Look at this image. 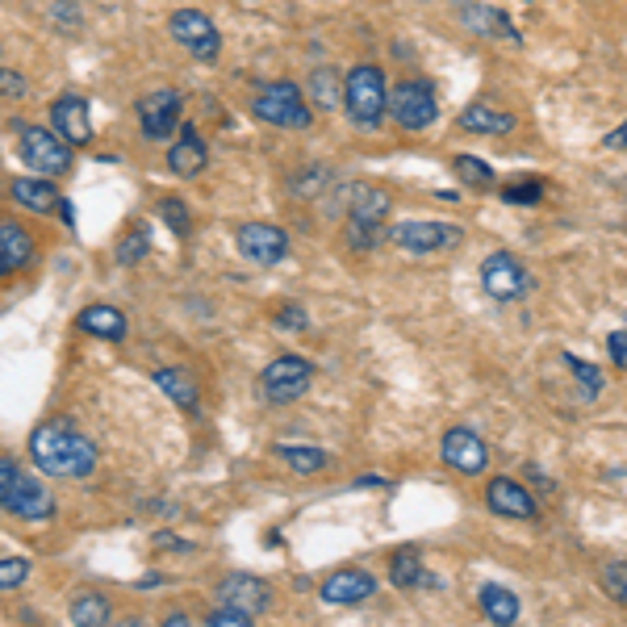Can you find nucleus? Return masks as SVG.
I'll list each match as a JSON object with an SVG mask.
<instances>
[{
	"label": "nucleus",
	"mask_w": 627,
	"mask_h": 627,
	"mask_svg": "<svg viewBox=\"0 0 627 627\" xmlns=\"http://www.w3.org/2000/svg\"><path fill=\"white\" fill-rule=\"evenodd\" d=\"M209 163V147L206 139L193 130V126H185L181 135H176V142L167 147V167L176 172V176H185V181H193V176H201Z\"/></svg>",
	"instance_id": "17"
},
{
	"label": "nucleus",
	"mask_w": 627,
	"mask_h": 627,
	"mask_svg": "<svg viewBox=\"0 0 627 627\" xmlns=\"http://www.w3.org/2000/svg\"><path fill=\"white\" fill-rule=\"evenodd\" d=\"M385 213H390V197L381 188H351L348 206V243L356 252H372L385 239Z\"/></svg>",
	"instance_id": "6"
},
{
	"label": "nucleus",
	"mask_w": 627,
	"mask_h": 627,
	"mask_svg": "<svg viewBox=\"0 0 627 627\" xmlns=\"http://www.w3.org/2000/svg\"><path fill=\"white\" fill-rule=\"evenodd\" d=\"M50 126L71 142V147H84L93 139V117H89V101L84 96H59L50 105Z\"/></svg>",
	"instance_id": "15"
},
{
	"label": "nucleus",
	"mask_w": 627,
	"mask_h": 627,
	"mask_svg": "<svg viewBox=\"0 0 627 627\" xmlns=\"http://www.w3.org/2000/svg\"><path fill=\"white\" fill-rule=\"evenodd\" d=\"M117 627H142L139 619H126V624H117Z\"/></svg>",
	"instance_id": "48"
},
{
	"label": "nucleus",
	"mask_w": 627,
	"mask_h": 627,
	"mask_svg": "<svg viewBox=\"0 0 627 627\" xmlns=\"http://www.w3.org/2000/svg\"><path fill=\"white\" fill-rule=\"evenodd\" d=\"M71 615V627H109V615H114V606L105 594H96V590H84V594H76L68 606Z\"/></svg>",
	"instance_id": "25"
},
{
	"label": "nucleus",
	"mask_w": 627,
	"mask_h": 627,
	"mask_svg": "<svg viewBox=\"0 0 627 627\" xmlns=\"http://www.w3.org/2000/svg\"><path fill=\"white\" fill-rule=\"evenodd\" d=\"M135 585H139V590H151V585H160V573H147V578H139Z\"/></svg>",
	"instance_id": "47"
},
{
	"label": "nucleus",
	"mask_w": 627,
	"mask_h": 627,
	"mask_svg": "<svg viewBox=\"0 0 627 627\" xmlns=\"http://www.w3.org/2000/svg\"><path fill=\"white\" fill-rule=\"evenodd\" d=\"M606 351H611V360H615L619 369H627V326H624V330H615V335L606 339Z\"/></svg>",
	"instance_id": "41"
},
{
	"label": "nucleus",
	"mask_w": 627,
	"mask_h": 627,
	"mask_svg": "<svg viewBox=\"0 0 627 627\" xmlns=\"http://www.w3.org/2000/svg\"><path fill=\"white\" fill-rule=\"evenodd\" d=\"M252 109H256L259 121L280 126V130H305L314 121V109L305 105L302 89L293 80H268V84H259L256 96H252Z\"/></svg>",
	"instance_id": "4"
},
{
	"label": "nucleus",
	"mask_w": 627,
	"mask_h": 627,
	"mask_svg": "<svg viewBox=\"0 0 627 627\" xmlns=\"http://www.w3.org/2000/svg\"><path fill=\"white\" fill-rule=\"evenodd\" d=\"M0 93L9 96V101H13V96H25V80L13 68H4L0 71Z\"/></svg>",
	"instance_id": "40"
},
{
	"label": "nucleus",
	"mask_w": 627,
	"mask_h": 627,
	"mask_svg": "<svg viewBox=\"0 0 627 627\" xmlns=\"http://www.w3.org/2000/svg\"><path fill=\"white\" fill-rule=\"evenodd\" d=\"M59 218H63L68 227H76V209H71V201H59Z\"/></svg>",
	"instance_id": "46"
},
{
	"label": "nucleus",
	"mask_w": 627,
	"mask_h": 627,
	"mask_svg": "<svg viewBox=\"0 0 627 627\" xmlns=\"http://www.w3.org/2000/svg\"><path fill=\"white\" fill-rule=\"evenodd\" d=\"M155 213H160L163 227L176 234V239H185V234L193 231V218H188V206L181 197H163L160 206H155Z\"/></svg>",
	"instance_id": "33"
},
{
	"label": "nucleus",
	"mask_w": 627,
	"mask_h": 627,
	"mask_svg": "<svg viewBox=\"0 0 627 627\" xmlns=\"http://www.w3.org/2000/svg\"><path fill=\"white\" fill-rule=\"evenodd\" d=\"M477 603H481V611H486V619L494 627H511V624H519V615H523L519 594L507 590V585H498V581H486V585H481Z\"/></svg>",
	"instance_id": "21"
},
{
	"label": "nucleus",
	"mask_w": 627,
	"mask_h": 627,
	"mask_svg": "<svg viewBox=\"0 0 627 627\" xmlns=\"http://www.w3.org/2000/svg\"><path fill=\"white\" fill-rule=\"evenodd\" d=\"M147 252H151V231L147 227H130V231L117 239V264L121 268H135Z\"/></svg>",
	"instance_id": "32"
},
{
	"label": "nucleus",
	"mask_w": 627,
	"mask_h": 627,
	"mask_svg": "<svg viewBox=\"0 0 627 627\" xmlns=\"http://www.w3.org/2000/svg\"><path fill=\"white\" fill-rule=\"evenodd\" d=\"M461 130H468V135H511L514 114L489 109V105H468L465 114H461Z\"/></svg>",
	"instance_id": "27"
},
{
	"label": "nucleus",
	"mask_w": 627,
	"mask_h": 627,
	"mask_svg": "<svg viewBox=\"0 0 627 627\" xmlns=\"http://www.w3.org/2000/svg\"><path fill=\"white\" fill-rule=\"evenodd\" d=\"M0 507H4V514L43 523V519L55 514V498H50V489L38 477L22 473V468L13 465V456H4L0 461Z\"/></svg>",
	"instance_id": "3"
},
{
	"label": "nucleus",
	"mask_w": 627,
	"mask_h": 627,
	"mask_svg": "<svg viewBox=\"0 0 627 627\" xmlns=\"http://www.w3.org/2000/svg\"><path fill=\"white\" fill-rule=\"evenodd\" d=\"M18 155L25 160V167H34L38 176L55 181V176H63L71 167V142L55 126H22Z\"/></svg>",
	"instance_id": "5"
},
{
	"label": "nucleus",
	"mask_w": 627,
	"mask_h": 627,
	"mask_svg": "<svg viewBox=\"0 0 627 627\" xmlns=\"http://www.w3.org/2000/svg\"><path fill=\"white\" fill-rule=\"evenodd\" d=\"M234 247H239L243 259L272 268V264H280V259L289 256V234L280 231V227H268V222H243L234 231Z\"/></svg>",
	"instance_id": "13"
},
{
	"label": "nucleus",
	"mask_w": 627,
	"mask_h": 627,
	"mask_svg": "<svg viewBox=\"0 0 627 627\" xmlns=\"http://www.w3.org/2000/svg\"><path fill=\"white\" fill-rule=\"evenodd\" d=\"M560 360H565V364L573 369V376H578L581 397H599V390H603V372H599V364H585V360H578L573 351H565Z\"/></svg>",
	"instance_id": "34"
},
{
	"label": "nucleus",
	"mask_w": 627,
	"mask_h": 627,
	"mask_svg": "<svg viewBox=\"0 0 627 627\" xmlns=\"http://www.w3.org/2000/svg\"><path fill=\"white\" fill-rule=\"evenodd\" d=\"M481 289L494 302H519L532 289V272L511 252H494V256L481 259Z\"/></svg>",
	"instance_id": "10"
},
{
	"label": "nucleus",
	"mask_w": 627,
	"mask_h": 627,
	"mask_svg": "<svg viewBox=\"0 0 627 627\" xmlns=\"http://www.w3.org/2000/svg\"><path fill=\"white\" fill-rule=\"evenodd\" d=\"M443 465L456 468V473H465V477L486 473V465H489L486 440H481V436H473L468 427H452V431L443 436Z\"/></svg>",
	"instance_id": "14"
},
{
	"label": "nucleus",
	"mask_w": 627,
	"mask_h": 627,
	"mask_svg": "<svg viewBox=\"0 0 627 627\" xmlns=\"http://www.w3.org/2000/svg\"><path fill=\"white\" fill-rule=\"evenodd\" d=\"M394 247L410 252V256H436V252H452L465 243V231L452 227V222H397L394 231Z\"/></svg>",
	"instance_id": "11"
},
{
	"label": "nucleus",
	"mask_w": 627,
	"mask_h": 627,
	"mask_svg": "<svg viewBox=\"0 0 627 627\" xmlns=\"http://www.w3.org/2000/svg\"><path fill=\"white\" fill-rule=\"evenodd\" d=\"M603 590L615 603H627V565L624 560H606L603 565Z\"/></svg>",
	"instance_id": "35"
},
{
	"label": "nucleus",
	"mask_w": 627,
	"mask_h": 627,
	"mask_svg": "<svg viewBox=\"0 0 627 627\" xmlns=\"http://www.w3.org/2000/svg\"><path fill=\"white\" fill-rule=\"evenodd\" d=\"M344 109H348V121L356 130H376L385 114H390V84H385V71L376 63H360L344 76Z\"/></svg>",
	"instance_id": "2"
},
{
	"label": "nucleus",
	"mask_w": 627,
	"mask_h": 627,
	"mask_svg": "<svg viewBox=\"0 0 627 627\" xmlns=\"http://www.w3.org/2000/svg\"><path fill=\"white\" fill-rule=\"evenodd\" d=\"M13 201L25 206L30 213H50V209H59V193H55V181H38V176H18L13 185Z\"/></svg>",
	"instance_id": "24"
},
{
	"label": "nucleus",
	"mask_w": 627,
	"mask_h": 627,
	"mask_svg": "<svg viewBox=\"0 0 627 627\" xmlns=\"http://www.w3.org/2000/svg\"><path fill=\"white\" fill-rule=\"evenodd\" d=\"M465 25L473 34H481V38H498V43H507V47H523V38H519V30L511 25V18L502 13V9H486V4H465Z\"/></svg>",
	"instance_id": "20"
},
{
	"label": "nucleus",
	"mask_w": 627,
	"mask_h": 627,
	"mask_svg": "<svg viewBox=\"0 0 627 627\" xmlns=\"http://www.w3.org/2000/svg\"><path fill=\"white\" fill-rule=\"evenodd\" d=\"M167 34H172L197 63H213V59L222 55V34H218L213 18L201 13V9H176V13L167 18Z\"/></svg>",
	"instance_id": "7"
},
{
	"label": "nucleus",
	"mask_w": 627,
	"mask_h": 627,
	"mask_svg": "<svg viewBox=\"0 0 627 627\" xmlns=\"http://www.w3.org/2000/svg\"><path fill=\"white\" fill-rule=\"evenodd\" d=\"M390 117H394L402 130H427V126H436V117H440L436 89L427 80H402V84H394Z\"/></svg>",
	"instance_id": "8"
},
{
	"label": "nucleus",
	"mask_w": 627,
	"mask_h": 627,
	"mask_svg": "<svg viewBox=\"0 0 627 627\" xmlns=\"http://www.w3.org/2000/svg\"><path fill=\"white\" fill-rule=\"evenodd\" d=\"M372 590H376V578L364 573V569H339L323 581V603H335V606H351V603H364Z\"/></svg>",
	"instance_id": "18"
},
{
	"label": "nucleus",
	"mask_w": 627,
	"mask_h": 627,
	"mask_svg": "<svg viewBox=\"0 0 627 627\" xmlns=\"http://www.w3.org/2000/svg\"><path fill=\"white\" fill-rule=\"evenodd\" d=\"M603 147L606 151H627V117H624V126H619V130H611V135H606Z\"/></svg>",
	"instance_id": "42"
},
{
	"label": "nucleus",
	"mask_w": 627,
	"mask_h": 627,
	"mask_svg": "<svg viewBox=\"0 0 627 627\" xmlns=\"http://www.w3.org/2000/svg\"><path fill=\"white\" fill-rule=\"evenodd\" d=\"M151 381H155L160 394L172 397L181 410H197V385H193V376H188L185 369H155Z\"/></svg>",
	"instance_id": "28"
},
{
	"label": "nucleus",
	"mask_w": 627,
	"mask_h": 627,
	"mask_svg": "<svg viewBox=\"0 0 627 627\" xmlns=\"http://www.w3.org/2000/svg\"><path fill=\"white\" fill-rule=\"evenodd\" d=\"M25 578H30V560H25V557H4V560H0V585H4V590H18V585H25Z\"/></svg>",
	"instance_id": "36"
},
{
	"label": "nucleus",
	"mask_w": 627,
	"mask_h": 627,
	"mask_svg": "<svg viewBox=\"0 0 627 627\" xmlns=\"http://www.w3.org/2000/svg\"><path fill=\"white\" fill-rule=\"evenodd\" d=\"M155 544H160V548H167V553H188L185 539H176V535H167V532L155 535Z\"/></svg>",
	"instance_id": "43"
},
{
	"label": "nucleus",
	"mask_w": 627,
	"mask_h": 627,
	"mask_svg": "<svg viewBox=\"0 0 627 627\" xmlns=\"http://www.w3.org/2000/svg\"><path fill=\"white\" fill-rule=\"evenodd\" d=\"M268 603H272L268 581L247 578V573H231L222 581V606H234L243 615H259V611H268Z\"/></svg>",
	"instance_id": "19"
},
{
	"label": "nucleus",
	"mask_w": 627,
	"mask_h": 627,
	"mask_svg": "<svg viewBox=\"0 0 627 627\" xmlns=\"http://www.w3.org/2000/svg\"><path fill=\"white\" fill-rule=\"evenodd\" d=\"M277 326H280V330H305V326H310V318H305L302 305H280Z\"/></svg>",
	"instance_id": "39"
},
{
	"label": "nucleus",
	"mask_w": 627,
	"mask_h": 627,
	"mask_svg": "<svg viewBox=\"0 0 627 627\" xmlns=\"http://www.w3.org/2000/svg\"><path fill=\"white\" fill-rule=\"evenodd\" d=\"M280 461L293 468V473H318V468H326V452L323 448H310V443H285V448H277Z\"/></svg>",
	"instance_id": "30"
},
{
	"label": "nucleus",
	"mask_w": 627,
	"mask_h": 627,
	"mask_svg": "<svg viewBox=\"0 0 627 627\" xmlns=\"http://www.w3.org/2000/svg\"><path fill=\"white\" fill-rule=\"evenodd\" d=\"M502 197H507L511 206H535V201L544 197V185H539L535 176H527V185H511L507 193H502Z\"/></svg>",
	"instance_id": "37"
},
{
	"label": "nucleus",
	"mask_w": 627,
	"mask_h": 627,
	"mask_svg": "<svg viewBox=\"0 0 627 627\" xmlns=\"http://www.w3.org/2000/svg\"><path fill=\"white\" fill-rule=\"evenodd\" d=\"M390 581H394L397 590H415V585L427 581V569H422L418 548H397L394 560H390Z\"/></svg>",
	"instance_id": "29"
},
{
	"label": "nucleus",
	"mask_w": 627,
	"mask_h": 627,
	"mask_svg": "<svg viewBox=\"0 0 627 627\" xmlns=\"http://www.w3.org/2000/svg\"><path fill=\"white\" fill-rule=\"evenodd\" d=\"M452 172H456V181L465 188L494 185V167H489L486 160H477V155H456V160H452Z\"/></svg>",
	"instance_id": "31"
},
{
	"label": "nucleus",
	"mask_w": 627,
	"mask_h": 627,
	"mask_svg": "<svg viewBox=\"0 0 627 627\" xmlns=\"http://www.w3.org/2000/svg\"><path fill=\"white\" fill-rule=\"evenodd\" d=\"M71 9H76L71 0H59V4H55V18H59L63 25H71Z\"/></svg>",
	"instance_id": "44"
},
{
	"label": "nucleus",
	"mask_w": 627,
	"mask_h": 627,
	"mask_svg": "<svg viewBox=\"0 0 627 627\" xmlns=\"http://www.w3.org/2000/svg\"><path fill=\"white\" fill-rule=\"evenodd\" d=\"M30 456L38 473L47 477H68V481H84L93 477L96 468V448L89 436H80L71 422L63 418H50V422H38L30 431Z\"/></svg>",
	"instance_id": "1"
},
{
	"label": "nucleus",
	"mask_w": 627,
	"mask_h": 627,
	"mask_svg": "<svg viewBox=\"0 0 627 627\" xmlns=\"http://www.w3.org/2000/svg\"><path fill=\"white\" fill-rule=\"evenodd\" d=\"M181 114H185V101L176 89H151L139 101V126L151 142H167L172 135H181Z\"/></svg>",
	"instance_id": "12"
},
{
	"label": "nucleus",
	"mask_w": 627,
	"mask_h": 627,
	"mask_svg": "<svg viewBox=\"0 0 627 627\" xmlns=\"http://www.w3.org/2000/svg\"><path fill=\"white\" fill-rule=\"evenodd\" d=\"M163 627H193V624H188V615H181V611H172V615L163 619Z\"/></svg>",
	"instance_id": "45"
},
{
	"label": "nucleus",
	"mask_w": 627,
	"mask_h": 627,
	"mask_svg": "<svg viewBox=\"0 0 627 627\" xmlns=\"http://www.w3.org/2000/svg\"><path fill=\"white\" fill-rule=\"evenodd\" d=\"M206 624L209 627H252V615H243V611H234V606H218Z\"/></svg>",
	"instance_id": "38"
},
{
	"label": "nucleus",
	"mask_w": 627,
	"mask_h": 627,
	"mask_svg": "<svg viewBox=\"0 0 627 627\" xmlns=\"http://www.w3.org/2000/svg\"><path fill=\"white\" fill-rule=\"evenodd\" d=\"M80 330L84 335H96V339H109V344H121L126 339V314L117 310V305H89L84 314H80Z\"/></svg>",
	"instance_id": "23"
},
{
	"label": "nucleus",
	"mask_w": 627,
	"mask_h": 627,
	"mask_svg": "<svg viewBox=\"0 0 627 627\" xmlns=\"http://www.w3.org/2000/svg\"><path fill=\"white\" fill-rule=\"evenodd\" d=\"M314 381V364L302 360V356H277L268 369L259 372V390L272 406H289L310 390Z\"/></svg>",
	"instance_id": "9"
},
{
	"label": "nucleus",
	"mask_w": 627,
	"mask_h": 627,
	"mask_svg": "<svg viewBox=\"0 0 627 627\" xmlns=\"http://www.w3.org/2000/svg\"><path fill=\"white\" fill-rule=\"evenodd\" d=\"M486 502L502 519H535V498L514 477H494L486 486Z\"/></svg>",
	"instance_id": "16"
},
{
	"label": "nucleus",
	"mask_w": 627,
	"mask_h": 627,
	"mask_svg": "<svg viewBox=\"0 0 627 627\" xmlns=\"http://www.w3.org/2000/svg\"><path fill=\"white\" fill-rule=\"evenodd\" d=\"M30 256H34V239H30L13 218H4V222H0V272L13 277L18 268L30 264Z\"/></svg>",
	"instance_id": "22"
},
{
	"label": "nucleus",
	"mask_w": 627,
	"mask_h": 627,
	"mask_svg": "<svg viewBox=\"0 0 627 627\" xmlns=\"http://www.w3.org/2000/svg\"><path fill=\"white\" fill-rule=\"evenodd\" d=\"M344 84H348V80H339V71H330V68H314L305 76V93H310V101H314L323 114L335 109V105H344Z\"/></svg>",
	"instance_id": "26"
}]
</instances>
